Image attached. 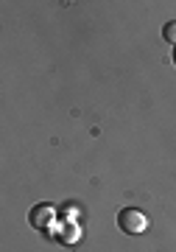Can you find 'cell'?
Masks as SVG:
<instances>
[{"instance_id": "obj_1", "label": "cell", "mask_w": 176, "mask_h": 252, "mask_svg": "<svg viewBox=\"0 0 176 252\" xmlns=\"http://www.w3.org/2000/svg\"><path fill=\"white\" fill-rule=\"evenodd\" d=\"M117 227L123 230L126 235H140L148 230V216L143 213L140 207H123L117 213Z\"/></svg>"}, {"instance_id": "obj_2", "label": "cell", "mask_w": 176, "mask_h": 252, "mask_svg": "<svg viewBox=\"0 0 176 252\" xmlns=\"http://www.w3.org/2000/svg\"><path fill=\"white\" fill-rule=\"evenodd\" d=\"M53 219H56V210H53V205H36L34 210L28 213V221H31V227H36V230L51 227Z\"/></svg>"}, {"instance_id": "obj_3", "label": "cell", "mask_w": 176, "mask_h": 252, "mask_svg": "<svg viewBox=\"0 0 176 252\" xmlns=\"http://www.w3.org/2000/svg\"><path fill=\"white\" fill-rule=\"evenodd\" d=\"M162 39H165L168 45H176V23L174 20L165 23V28H162Z\"/></svg>"}, {"instance_id": "obj_4", "label": "cell", "mask_w": 176, "mask_h": 252, "mask_svg": "<svg viewBox=\"0 0 176 252\" xmlns=\"http://www.w3.org/2000/svg\"><path fill=\"white\" fill-rule=\"evenodd\" d=\"M174 64H176V45H174Z\"/></svg>"}]
</instances>
